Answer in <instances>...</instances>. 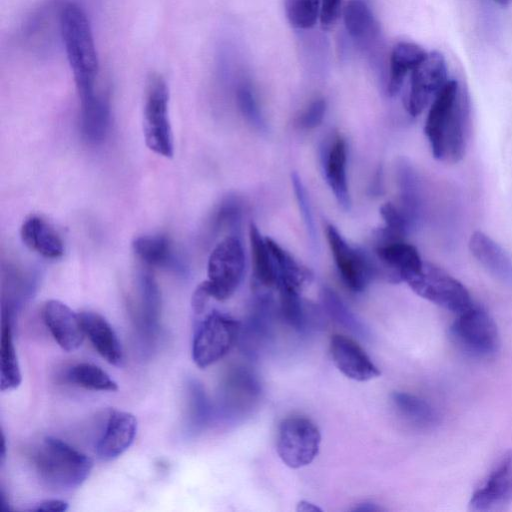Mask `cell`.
<instances>
[{
    "label": "cell",
    "instance_id": "obj_1",
    "mask_svg": "<svg viewBox=\"0 0 512 512\" xmlns=\"http://www.w3.org/2000/svg\"><path fill=\"white\" fill-rule=\"evenodd\" d=\"M424 132L436 159L456 163L465 155L470 136V104L456 80H448L433 99Z\"/></svg>",
    "mask_w": 512,
    "mask_h": 512
},
{
    "label": "cell",
    "instance_id": "obj_2",
    "mask_svg": "<svg viewBox=\"0 0 512 512\" xmlns=\"http://www.w3.org/2000/svg\"><path fill=\"white\" fill-rule=\"evenodd\" d=\"M58 26L79 100L95 94L99 61L92 28L83 8L72 1L58 10Z\"/></svg>",
    "mask_w": 512,
    "mask_h": 512
},
{
    "label": "cell",
    "instance_id": "obj_3",
    "mask_svg": "<svg viewBox=\"0 0 512 512\" xmlns=\"http://www.w3.org/2000/svg\"><path fill=\"white\" fill-rule=\"evenodd\" d=\"M36 471L50 488L69 491L81 486L93 468L90 457L66 442L47 436L34 455Z\"/></svg>",
    "mask_w": 512,
    "mask_h": 512
},
{
    "label": "cell",
    "instance_id": "obj_4",
    "mask_svg": "<svg viewBox=\"0 0 512 512\" xmlns=\"http://www.w3.org/2000/svg\"><path fill=\"white\" fill-rule=\"evenodd\" d=\"M143 134L147 147L166 158L173 156V136L169 120V89L159 74L146 82L143 105Z\"/></svg>",
    "mask_w": 512,
    "mask_h": 512
},
{
    "label": "cell",
    "instance_id": "obj_5",
    "mask_svg": "<svg viewBox=\"0 0 512 512\" xmlns=\"http://www.w3.org/2000/svg\"><path fill=\"white\" fill-rule=\"evenodd\" d=\"M404 282L420 297L451 312L459 314L473 305L465 286L432 263L423 261Z\"/></svg>",
    "mask_w": 512,
    "mask_h": 512
},
{
    "label": "cell",
    "instance_id": "obj_6",
    "mask_svg": "<svg viewBox=\"0 0 512 512\" xmlns=\"http://www.w3.org/2000/svg\"><path fill=\"white\" fill-rule=\"evenodd\" d=\"M240 322L217 310L207 314L194 330L192 359L206 368L224 357L237 342Z\"/></svg>",
    "mask_w": 512,
    "mask_h": 512
},
{
    "label": "cell",
    "instance_id": "obj_7",
    "mask_svg": "<svg viewBox=\"0 0 512 512\" xmlns=\"http://www.w3.org/2000/svg\"><path fill=\"white\" fill-rule=\"evenodd\" d=\"M245 266L241 242L234 236L220 241L212 250L207 264V280L203 286L219 301L230 298L238 288Z\"/></svg>",
    "mask_w": 512,
    "mask_h": 512
},
{
    "label": "cell",
    "instance_id": "obj_8",
    "mask_svg": "<svg viewBox=\"0 0 512 512\" xmlns=\"http://www.w3.org/2000/svg\"><path fill=\"white\" fill-rule=\"evenodd\" d=\"M450 333L460 348L476 357H490L499 349L500 338L496 323L478 305L473 304L459 313Z\"/></svg>",
    "mask_w": 512,
    "mask_h": 512
},
{
    "label": "cell",
    "instance_id": "obj_9",
    "mask_svg": "<svg viewBox=\"0 0 512 512\" xmlns=\"http://www.w3.org/2000/svg\"><path fill=\"white\" fill-rule=\"evenodd\" d=\"M320 443L318 427L306 417L291 416L282 420L279 425L277 453L290 468L309 465L317 456Z\"/></svg>",
    "mask_w": 512,
    "mask_h": 512
},
{
    "label": "cell",
    "instance_id": "obj_10",
    "mask_svg": "<svg viewBox=\"0 0 512 512\" xmlns=\"http://www.w3.org/2000/svg\"><path fill=\"white\" fill-rule=\"evenodd\" d=\"M447 81V65L442 54L435 51L428 53L411 72L406 100V109L410 115L421 114Z\"/></svg>",
    "mask_w": 512,
    "mask_h": 512
},
{
    "label": "cell",
    "instance_id": "obj_11",
    "mask_svg": "<svg viewBox=\"0 0 512 512\" xmlns=\"http://www.w3.org/2000/svg\"><path fill=\"white\" fill-rule=\"evenodd\" d=\"M261 393V385L256 375L245 367H235L223 383L224 413L236 420L250 416L259 404Z\"/></svg>",
    "mask_w": 512,
    "mask_h": 512
},
{
    "label": "cell",
    "instance_id": "obj_12",
    "mask_svg": "<svg viewBox=\"0 0 512 512\" xmlns=\"http://www.w3.org/2000/svg\"><path fill=\"white\" fill-rule=\"evenodd\" d=\"M326 235L342 280L350 290L363 291L374 275L370 259L351 247L334 226L326 227Z\"/></svg>",
    "mask_w": 512,
    "mask_h": 512
},
{
    "label": "cell",
    "instance_id": "obj_13",
    "mask_svg": "<svg viewBox=\"0 0 512 512\" xmlns=\"http://www.w3.org/2000/svg\"><path fill=\"white\" fill-rule=\"evenodd\" d=\"M42 317L58 345L65 351L78 349L85 332L79 314L59 300H48L42 308Z\"/></svg>",
    "mask_w": 512,
    "mask_h": 512
},
{
    "label": "cell",
    "instance_id": "obj_14",
    "mask_svg": "<svg viewBox=\"0 0 512 512\" xmlns=\"http://www.w3.org/2000/svg\"><path fill=\"white\" fill-rule=\"evenodd\" d=\"M273 305L262 296L247 320L240 323L238 342L241 350L250 358H257L268 346L273 333Z\"/></svg>",
    "mask_w": 512,
    "mask_h": 512
},
{
    "label": "cell",
    "instance_id": "obj_15",
    "mask_svg": "<svg viewBox=\"0 0 512 512\" xmlns=\"http://www.w3.org/2000/svg\"><path fill=\"white\" fill-rule=\"evenodd\" d=\"M512 501V451L500 459L486 480L473 493L470 506L486 511Z\"/></svg>",
    "mask_w": 512,
    "mask_h": 512
},
{
    "label": "cell",
    "instance_id": "obj_16",
    "mask_svg": "<svg viewBox=\"0 0 512 512\" xmlns=\"http://www.w3.org/2000/svg\"><path fill=\"white\" fill-rule=\"evenodd\" d=\"M375 255L380 266L376 273H382L384 278L392 283L405 281L406 277L416 272L423 264L417 249L404 240L376 244Z\"/></svg>",
    "mask_w": 512,
    "mask_h": 512
},
{
    "label": "cell",
    "instance_id": "obj_17",
    "mask_svg": "<svg viewBox=\"0 0 512 512\" xmlns=\"http://www.w3.org/2000/svg\"><path fill=\"white\" fill-rule=\"evenodd\" d=\"M330 353L337 369L355 381H368L380 375V370L366 352L351 338L333 335Z\"/></svg>",
    "mask_w": 512,
    "mask_h": 512
},
{
    "label": "cell",
    "instance_id": "obj_18",
    "mask_svg": "<svg viewBox=\"0 0 512 512\" xmlns=\"http://www.w3.org/2000/svg\"><path fill=\"white\" fill-rule=\"evenodd\" d=\"M136 433L137 419L132 413L112 411L105 430L96 444L98 458L103 461L118 458L132 445Z\"/></svg>",
    "mask_w": 512,
    "mask_h": 512
},
{
    "label": "cell",
    "instance_id": "obj_19",
    "mask_svg": "<svg viewBox=\"0 0 512 512\" xmlns=\"http://www.w3.org/2000/svg\"><path fill=\"white\" fill-rule=\"evenodd\" d=\"M85 335L96 351L110 364L119 366L123 361V351L117 335L108 321L93 311L80 314Z\"/></svg>",
    "mask_w": 512,
    "mask_h": 512
},
{
    "label": "cell",
    "instance_id": "obj_20",
    "mask_svg": "<svg viewBox=\"0 0 512 512\" xmlns=\"http://www.w3.org/2000/svg\"><path fill=\"white\" fill-rule=\"evenodd\" d=\"M20 236L26 247L44 258L57 259L64 253L59 234L40 216L26 218L21 225Z\"/></svg>",
    "mask_w": 512,
    "mask_h": 512
},
{
    "label": "cell",
    "instance_id": "obj_21",
    "mask_svg": "<svg viewBox=\"0 0 512 512\" xmlns=\"http://www.w3.org/2000/svg\"><path fill=\"white\" fill-rule=\"evenodd\" d=\"M111 111L106 96L97 92L80 100V131L90 144L101 143L110 127Z\"/></svg>",
    "mask_w": 512,
    "mask_h": 512
},
{
    "label": "cell",
    "instance_id": "obj_22",
    "mask_svg": "<svg viewBox=\"0 0 512 512\" xmlns=\"http://www.w3.org/2000/svg\"><path fill=\"white\" fill-rule=\"evenodd\" d=\"M472 255L490 273L504 282L512 284V258L488 235L475 231L469 240Z\"/></svg>",
    "mask_w": 512,
    "mask_h": 512
},
{
    "label": "cell",
    "instance_id": "obj_23",
    "mask_svg": "<svg viewBox=\"0 0 512 512\" xmlns=\"http://www.w3.org/2000/svg\"><path fill=\"white\" fill-rule=\"evenodd\" d=\"M266 242L274 264L278 290L286 289L301 293L302 289L312 280L310 270L299 264L271 238H266Z\"/></svg>",
    "mask_w": 512,
    "mask_h": 512
},
{
    "label": "cell",
    "instance_id": "obj_24",
    "mask_svg": "<svg viewBox=\"0 0 512 512\" xmlns=\"http://www.w3.org/2000/svg\"><path fill=\"white\" fill-rule=\"evenodd\" d=\"M427 52L413 42H398L390 55V76L388 92L395 95L401 89L403 81L408 73L418 66L427 56Z\"/></svg>",
    "mask_w": 512,
    "mask_h": 512
},
{
    "label": "cell",
    "instance_id": "obj_25",
    "mask_svg": "<svg viewBox=\"0 0 512 512\" xmlns=\"http://www.w3.org/2000/svg\"><path fill=\"white\" fill-rule=\"evenodd\" d=\"M391 401L398 414L416 428L431 429L439 423L437 411L416 395L397 391L391 394Z\"/></svg>",
    "mask_w": 512,
    "mask_h": 512
},
{
    "label": "cell",
    "instance_id": "obj_26",
    "mask_svg": "<svg viewBox=\"0 0 512 512\" xmlns=\"http://www.w3.org/2000/svg\"><path fill=\"white\" fill-rule=\"evenodd\" d=\"M347 149L342 138H336L325 160V176L338 202L345 208L350 205L346 178Z\"/></svg>",
    "mask_w": 512,
    "mask_h": 512
},
{
    "label": "cell",
    "instance_id": "obj_27",
    "mask_svg": "<svg viewBox=\"0 0 512 512\" xmlns=\"http://www.w3.org/2000/svg\"><path fill=\"white\" fill-rule=\"evenodd\" d=\"M342 14L346 31L353 39L366 42L377 35L378 25L366 1L348 0Z\"/></svg>",
    "mask_w": 512,
    "mask_h": 512
},
{
    "label": "cell",
    "instance_id": "obj_28",
    "mask_svg": "<svg viewBox=\"0 0 512 512\" xmlns=\"http://www.w3.org/2000/svg\"><path fill=\"white\" fill-rule=\"evenodd\" d=\"M139 316L142 329L148 335H154L158 328L161 297L154 277L149 272L139 275Z\"/></svg>",
    "mask_w": 512,
    "mask_h": 512
},
{
    "label": "cell",
    "instance_id": "obj_29",
    "mask_svg": "<svg viewBox=\"0 0 512 512\" xmlns=\"http://www.w3.org/2000/svg\"><path fill=\"white\" fill-rule=\"evenodd\" d=\"M136 257L151 267H168L175 263L170 240L162 235L139 236L132 242Z\"/></svg>",
    "mask_w": 512,
    "mask_h": 512
},
{
    "label": "cell",
    "instance_id": "obj_30",
    "mask_svg": "<svg viewBox=\"0 0 512 512\" xmlns=\"http://www.w3.org/2000/svg\"><path fill=\"white\" fill-rule=\"evenodd\" d=\"M1 354V391H9L17 388L22 380L16 349L13 342L11 324L3 321L0 340Z\"/></svg>",
    "mask_w": 512,
    "mask_h": 512
},
{
    "label": "cell",
    "instance_id": "obj_31",
    "mask_svg": "<svg viewBox=\"0 0 512 512\" xmlns=\"http://www.w3.org/2000/svg\"><path fill=\"white\" fill-rule=\"evenodd\" d=\"M254 276L264 287L276 286V275L266 238H263L253 223L249 227Z\"/></svg>",
    "mask_w": 512,
    "mask_h": 512
},
{
    "label": "cell",
    "instance_id": "obj_32",
    "mask_svg": "<svg viewBox=\"0 0 512 512\" xmlns=\"http://www.w3.org/2000/svg\"><path fill=\"white\" fill-rule=\"evenodd\" d=\"M67 379L84 389L93 391H116L117 383L110 375L97 365L79 363L67 372Z\"/></svg>",
    "mask_w": 512,
    "mask_h": 512
},
{
    "label": "cell",
    "instance_id": "obj_33",
    "mask_svg": "<svg viewBox=\"0 0 512 512\" xmlns=\"http://www.w3.org/2000/svg\"><path fill=\"white\" fill-rule=\"evenodd\" d=\"M322 302L327 314L338 324L361 338H368L367 327L350 311L336 293L330 289L322 292Z\"/></svg>",
    "mask_w": 512,
    "mask_h": 512
},
{
    "label": "cell",
    "instance_id": "obj_34",
    "mask_svg": "<svg viewBox=\"0 0 512 512\" xmlns=\"http://www.w3.org/2000/svg\"><path fill=\"white\" fill-rule=\"evenodd\" d=\"M284 9L292 27L309 29L320 17V0H284Z\"/></svg>",
    "mask_w": 512,
    "mask_h": 512
},
{
    "label": "cell",
    "instance_id": "obj_35",
    "mask_svg": "<svg viewBox=\"0 0 512 512\" xmlns=\"http://www.w3.org/2000/svg\"><path fill=\"white\" fill-rule=\"evenodd\" d=\"M325 111V100L322 98L316 99L311 102L305 111L298 117L297 125L304 129L315 128L322 122Z\"/></svg>",
    "mask_w": 512,
    "mask_h": 512
},
{
    "label": "cell",
    "instance_id": "obj_36",
    "mask_svg": "<svg viewBox=\"0 0 512 512\" xmlns=\"http://www.w3.org/2000/svg\"><path fill=\"white\" fill-rule=\"evenodd\" d=\"M380 214L388 229L405 236L409 223L403 212L391 203H385L380 208Z\"/></svg>",
    "mask_w": 512,
    "mask_h": 512
},
{
    "label": "cell",
    "instance_id": "obj_37",
    "mask_svg": "<svg viewBox=\"0 0 512 512\" xmlns=\"http://www.w3.org/2000/svg\"><path fill=\"white\" fill-rule=\"evenodd\" d=\"M342 12V0H320V23L328 29L335 24Z\"/></svg>",
    "mask_w": 512,
    "mask_h": 512
},
{
    "label": "cell",
    "instance_id": "obj_38",
    "mask_svg": "<svg viewBox=\"0 0 512 512\" xmlns=\"http://www.w3.org/2000/svg\"><path fill=\"white\" fill-rule=\"evenodd\" d=\"M237 99L242 112L250 118L257 117V108L247 85H241L237 90Z\"/></svg>",
    "mask_w": 512,
    "mask_h": 512
},
{
    "label": "cell",
    "instance_id": "obj_39",
    "mask_svg": "<svg viewBox=\"0 0 512 512\" xmlns=\"http://www.w3.org/2000/svg\"><path fill=\"white\" fill-rule=\"evenodd\" d=\"M68 509V503L61 499H47L36 504L35 507L30 510L33 511H51V512H63Z\"/></svg>",
    "mask_w": 512,
    "mask_h": 512
},
{
    "label": "cell",
    "instance_id": "obj_40",
    "mask_svg": "<svg viewBox=\"0 0 512 512\" xmlns=\"http://www.w3.org/2000/svg\"><path fill=\"white\" fill-rule=\"evenodd\" d=\"M380 510H382V508L373 502L361 503L353 509V511H361V512H375V511H380Z\"/></svg>",
    "mask_w": 512,
    "mask_h": 512
},
{
    "label": "cell",
    "instance_id": "obj_41",
    "mask_svg": "<svg viewBox=\"0 0 512 512\" xmlns=\"http://www.w3.org/2000/svg\"><path fill=\"white\" fill-rule=\"evenodd\" d=\"M297 511L316 512V511H321V509L311 502L301 501L297 505Z\"/></svg>",
    "mask_w": 512,
    "mask_h": 512
},
{
    "label": "cell",
    "instance_id": "obj_42",
    "mask_svg": "<svg viewBox=\"0 0 512 512\" xmlns=\"http://www.w3.org/2000/svg\"><path fill=\"white\" fill-rule=\"evenodd\" d=\"M5 457H6V444H5V437L2 434L1 453H0V462H1V464L4 463Z\"/></svg>",
    "mask_w": 512,
    "mask_h": 512
},
{
    "label": "cell",
    "instance_id": "obj_43",
    "mask_svg": "<svg viewBox=\"0 0 512 512\" xmlns=\"http://www.w3.org/2000/svg\"><path fill=\"white\" fill-rule=\"evenodd\" d=\"M494 3L500 5V6H508L512 3V0H492Z\"/></svg>",
    "mask_w": 512,
    "mask_h": 512
}]
</instances>
